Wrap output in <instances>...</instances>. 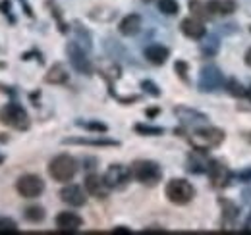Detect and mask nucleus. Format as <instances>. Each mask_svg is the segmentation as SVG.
Returning <instances> with one entry per match:
<instances>
[{"mask_svg": "<svg viewBox=\"0 0 251 235\" xmlns=\"http://www.w3.org/2000/svg\"><path fill=\"white\" fill-rule=\"evenodd\" d=\"M166 197L174 205H188L195 197V189L188 179H170L166 183Z\"/></svg>", "mask_w": 251, "mask_h": 235, "instance_id": "7ed1b4c3", "label": "nucleus"}, {"mask_svg": "<svg viewBox=\"0 0 251 235\" xmlns=\"http://www.w3.org/2000/svg\"><path fill=\"white\" fill-rule=\"evenodd\" d=\"M85 191L95 197V199H106L108 193H110V187L108 183L104 181V177L97 176V174H91V176L85 177Z\"/></svg>", "mask_w": 251, "mask_h": 235, "instance_id": "9d476101", "label": "nucleus"}, {"mask_svg": "<svg viewBox=\"0 0 251 235\" xmlns=\"http://www.w3.org/2000/svg\"><path fill=\"white\" fill-rule=\"evenodd\" d=\"M222 85V73L215 66H207L201 70L199 75V89L201 91H215Z\"/></svg>", "mask_w": 251, "mask_h": 235, "instance_id": "1a4fd4ad", "label": "nucleus"}, {"mask_svg": "<svg viewBox=\"0 0 251 235\" xmlns=\"http://www.w3.org/2000/svg\"><path fill=\"white\" fill-rule=\"evenodd\" d=\"M244 232H248V234H251V214H250V218L246 220V226H244Z\"/></svg>", "mask_w": 251, "mask_h": 235, "instance_id": "c85d7f7f", "label": "nucleus"}, {"mask_svg": "<svg viewBox=\"0 0 251 235\" xmlns=\"http://www.w3.org/2000/svg\"><path fill=\"white\" fill-rule=\"evenodd\" d=\"M168 48L166 47H160V45H151L149 48H145V58L149 60L151 64H155V66H160V64H164L166 58H168Z\"/></svg>", "mask_w": 251, "mask_h": 235, "instance_id": "dca6fc26", "label": "nucleus"}, {"mask_svg": "<svg viewBox=\"0 0 251 235\" xmlns=\"http://www.w3.org/2000/svg\"><path fill=\"white\" fill-rule=\"evenodd\" d=\"M77 125L93 129V131H106V125H102V123H83V121H77Z\"/></svg>", "mask_w": 251, "mask_h": 235, "instance_id": "a878e982", "label": "nucleus"}, {"mask_svg": "<svg viewBox=\"0 0 251 235\" xmlns=\"http://www.w3.org/2000/svg\"><path fill=\"white\" fill-rule=\"evenodd\" d=\"M180 29H182V33H184L186 37H189V39H201V37H205V33H207L203 22L197 20V18H186V20L182 22Z\"/></svg>", "mask_w": 251, "mask_h": 235, "instance_id": "ddd939ff", "label": "nucleus"}, {"mask_svg": "<svg viewBox=\"0 0 251 235\" xmlns=\"http://www.w3.org/2000/svg\"><path fill=\"white\" fill-rule=\"evenodd\" d=\"M0 121L4 125H10L14 129H20V131H25L29 127V116L25 112V108H22L20 104L12 102V104H6L2 110H0Z\"/></svg>", "mask_w": 251, "mask_h": 235, "instance_id": "20e7f679", "label": "nucleus"}, {"mask_svg": "<svg viewBox=\"0 0 251 235\" xmlns=\"http://www.w3.org/2000/svg\"><path fill=\"white\" fill-rule=\"evenodd\" d=\"M246 96H248V100H250V102H251V87L246 89Z\"/></svg>", "mask_w": 251, "mask_h": 235, "instance_id": "2f4dec72", "label": "nucleus"}, {"mask_svg": "<svg viewBox=\"0 0 251 235\" xmlns=\"http://www.w3.org/2000/svg\"><path fill=\"white\" fill-rule=\"evenodd\" d=\"M118 29H120V33L126 35V37H131V35L139 33V29H141V18H139L137 14H129V16H126L124 20L120 22Z\"/></svg>", "mask_w": 251, "mask_h": 235, "instance_id": "2eb2a0df", "label": "nucleus"}, {"mask_svg": "<svg viewBox=\"0 0 251 235\" xmlns=\"http://www.w3.org/2000/svg\"><path fill=\"white\" fill-rule=\"evenodd\" d=\"M60 199H62V203L70 206H83L87 201V197L79 185H66L60 191Z\"/></svg>", "mask_w": 251, "mask_h": 235, "instance_id": "f8f14e48", "label": "nucleus"}, {"mask_svg": "<svg viewBox=\"0 0 251 235\" xmlns=\"http://www.w3.org/2000/svg\"><path fill=\"white\" fill-rule=\"evenodd\" d=\"M129 170H131V177H135L139 183L149 185V187L157 185L160 181V177H162L160 166L153 160H137V162L131 164Z\"/></svg>", "mask_w": 251, "mask_h": 235, "instance_id": "f257e3e1", "label": "nucleus"}, {"mask_svg": "<svg viewBox=\"0 0 251 235\" xmlns=\"http://www.w3.org/2000/svg\"><path fill=\"white\" fill-rule=\"evenodd\" d=\"M228 87H232L230 89V93H232V94H246V89L240 87L236 81H230V83H228Z\"/></svg>", "mask_w": 251, "mask_h": 235, "instance_id": "cd10ccee", "label": "nucleus"}, {"mask_svg": "<svg viewBox=\"0 0 251 235\" xmlns=\"http://www.w3.org/2000/svg\"><path fill=\"white\" fill-rule=\"evenodd\" d=\"M66 52H68V58H70V64L74 66V70H77L79 73H91V64H89V60H87L85 52H83L75 43H70L68 48H66Z\"/></svg>", "mask_w": 251, "mask_h": 235, "instance_id": "6e6552de", "label": "nucleus"}, {"mask_svg": "<svg viewBox=\"0 0 251 235\" xmlns=\"http://www.w3.org/2000/svg\"><path fill=\"white\" fill-rule=\"evenodd\" d=\"M56 228L62 234H75L81 228V218L75 212H60L56 216Z\"/></svg>", "mask_w": 251, "mask_h": 235, "instance_id": "9b49d317", "label": "nucleus"}, {"mask_svg": "<svg viewBox=\"0 0 251 235\" xmlns=\"http://www.w3.org/2000/svg\"><path fill=\"white\" fill-rule=\"evenodd\" d=\"M207 6H209V12L217 14V16H228V14L236 12V2L234 0H211Z\"/></svg>", "mask_w": 251, "mask_h": 235, "instance_id": "f3484780", "label": "nucleus"}, {"mask_svg": "<svg viewBox=\"0 0 251 235\" xmlns=\"http://www.w3.org/2000/svg\"><path fill=\"white\" fill-rule=\"evenodd\" d=\"M141 87L145 89V91H147V93H151V94H153V96H158V94H160V91H158V89L155 87V85H153V83H151V81H143V83H141Z\"/></svg>", "mask_w": 251, "mask_h": 235, "instance_id": "bb28decb", "label": "nucleus"}, {"mask_svg": "<svg viewBox=\"0 0 251 235\" xmlns=\"http://www.w3.org/2000/svg\"><path fill=\"white\" fill-rule=\"evenodd\" d=\"M0 234H18V224L10 218H0Z\"/></svg>", "mask_w": 251, "mask_h": 235, "instance_id": "5701e85b", "label": "nucleus"}, {"mask_svg": "<svg viewBox=\"0 0 251 235\" xmlns=\"http://www.w3.org/2000/svg\"><path fill=\"white\" fill-rule=\"evenodd\" d=\"M158 10L166 16H176L180 12V4L176 0H158Z\"/></svg>", "mask_w": 251, "mask_h": 235, "instance_id": "412c9836", "label": "nucleus"}, {"mask_svg": "<svg viewBox=\"0 0 251 235\" xmlns=\"http://www.w3.org/2000/svg\"><path fill=\"white\" fill-rule=\"evenodd\" d=\"M135 131L137 133H143V135H160L164 129L162 127H153V125H135Z\"/></svg>", "mask_w": 251, "mask_h": 235, "instance_id": "393cba45", "label": "nucleus"}, {"mask_svg": "<svg viewBox=\"0 0 251 235\" xmlns=\"http://www.w3.org/2000/svg\"><path fill=\"white\" fill-rule=\"evenodd\" d=\"M246 64H248V66H251V48L246 52Z\"/></svg>", "mask_w": 251, "mask_h": 235, "instance_id": "7c9ffc66", "label": "nucleus"}, {"mask_svg": "<svg viewBox=\"0 0 251 235\" xmlns=\"http://www.w3.org/2000/svg\"><path fill=\"white\" fill-rule=\"evenodd\" d=\"M64 145H91V147H118L110 139H64Z\"/></svg>", "mask_w": 251, "mask_h": 235, "instance_id": "a211bd4d", "label": "nucleus"}, {"mask_svg": "<svg viewBox=\"0 0 251 235\" xmlns=\"http://www.w3.org/2000/svg\"><path fill=\"white\" fill-rule=\"evenodd\" d=\"M189 10L193 12V16L199 20V18H211V12H209V6H203L199 0H191L189 2Z\"/></svg>", "mask_w": 251, "mask_h": 235, "instance_id": "4be33fe9", "label": "nucleus"}, {"mask_svg": "<svg viewBox=\"0 0 251 235\" xmlns=\"http://www.w3.org/2000/svg\"><path fill=\"white\" fill-rule=\"evenodd\" d=\"M224 141V133L217 127H205V129H197L191 137V143L195 145L197 150H205V148L217 147Z\"/></svg>", "mask_w": 251, "mask_h": 235, "instance_id": "39448f33", "label": "nucleus"}, {"mask_svg": "<svg viewBox=\"0 0 251 235\" xmlns=\"http://www.w3.org/2000/svg\"><path fill=\"white\" fill-rule=\"evenodd\" d=\"M77 172V162L68 156V154H60L56 158L50 160L49 164V174L54 181H60V183H66V181H72L74 176Z\"/></svg>", "mask_w": 251, "mask_h": 235, "instance_id": "f03ea898", "label": "nucleus"}, {"mask_svg": "<svg viewBox=\"0 0 251 235\" xmlns=\"http://www.w3.org/2000/svg\"><path fill=\"white\" fill-rule=\"evenodd\" d=\"M24 216H25V220H29L33 224H39V222L45 220V210L41 206H27Z\"/></svg>", "mask_w": 251, "mask_h": 235, "instance_id": "aec40b11", "label": "nucleus"}, {"mask_svg": "<svg viewBox=\"0 0 251 235\" xmlns=\"http://www.w3.org/2000/svg\"><path fill=\"white\" fill-rule=\"evenodd\" d=\"M178 116L182 118L184 121H191L193 118H197V119H207V118L203 116V114H199V112H193V110H188V108H176L174 110Z\"/></svg>", "mask_w": 251, "mask_h": 235, "instance_id": "b1692460", "label": "nucleus"}, {"mask_svg": "<svg viewBox=\"0 0 251 235\" xmlns=\"http://www.w3.org/2000/svg\"><path fill=\"white\" fill-rule=\"evenodd\" d=\"M114 234H129V230L124 228V226H120V228H114Z\"/></svg>", "mask_w": 251, "mask_h": 235, "instance_id": "c756f323", "label": "nucleus"}, {"mask_svg": "<svg viewBox=\"0 0 251 235\" xmlns=\"http://www.w3.org/2000/svg\"><path fill=\"white\" fill-rule=\"evenodd\" d=\"M129 177H131L129 168H126L122 164H112L104 174V181L108 183L110 189H124L129 183Z\"/></svg>", "mask_w": 251, "mask_h": 235, "instance_id": "0eeeda50", "label": "nucleus"}, {"mask_svg": "<svg viewBox=\"0 0 251 235\" xmlns=\"http://www.w3.org/2000/svg\"><path fill=\"white\" fill-rule=\"evenodd\" d=\"M16 189H18V193H20L24 199H37V197L45 191V181L39 176L27 174V176H22L18 179Z\"/></svg>", "mask_w": 251, "mask_h": 235, "instance_id": "423d86ee", "label": "nucleus"}, {"mask_svg": "<svg viewBox=\"0 0 251 235\" xmlns=\"http://www.w3.org/2000/svg\"><path fill=\"white\" fill-rule=\"evenodd\" d=\"M45 79L49 83H66L68 81V73H66V70H64L60 64H56V66H52L49 70V73H47Z\"/></svg>", "mask_w": 251, "mask_h": 235, "instance_id": "6ab92c4d", "label": "nucleus"}, {"mask_svg": "<svg viewBox=\"0 0 251 235\" xmlns=\"http://www.w3.org/2000/svg\"><path fill=\"white\" fill-rule=\"evenodd\" d=\"M209 177H211V181H213L215 187H224L230 181V172L226 170L224 164L213 162V164H209Z\"/></svg>", "mask_w": 251, "mask_h": 235, "instance_id": "4468645a", "label": "nucleus"}]
</instances>
